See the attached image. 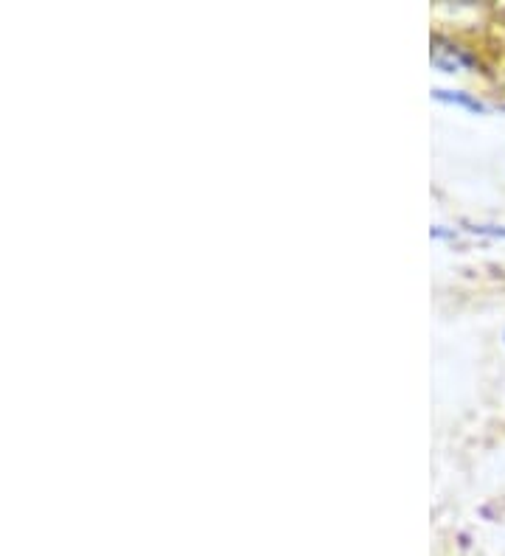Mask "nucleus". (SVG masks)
I'll return each mask as SVG.
<instances>
[{
    "label": "nucleus",
    "mask_w": 505,
    "mask_h": 556,
    "mask_svg": "<svg viewBox=\"0 0 505 556\" xmlns=\"http://www.w3.org/2000/svg\"><path fill=\"white\" fill-rule=\"evenodd\" d=\"M433 96L438 102H447V104H455V107H463V110H469V113H489V107L475 99V96H469V93H463V90H444V88H435Z\"/></svg>",
    "instance_id": "nucleus-2"
},
{
    "label": "nucleus",
    "mask_w": 505,
    "mask_h": 556,
    "mask_svg": "<svg viewBox=\"0 0 505 556\" xmlns=\"http://www.w3.org/2000/svg\"><path fill=\"white\" fill-rule=\"evenodd\" d=\"M433 65L438 71H444V74H458V71H469V68H475V59L472 54H466L463 48H458L455 43H449L447 37H441V34H435L433 37Z\"/></svg>",
    "instance_id": "nucleus-1"
}]
</instances>
